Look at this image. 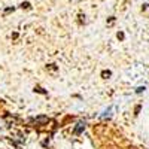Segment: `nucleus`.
<instances>
[{"label": "nucleus", "mask_w": 149, "mask_h": 149, "mask_svg": "<svg viewBox=\"0 0 149 149\" xmlns=\"http://www.w3.org/2000/svg\"><path fill=\"white\" fill-rule=\"evenodd\" d=\"M79 22H85V15H82V14H79Z\"/></svg>", "instance_id": "nucleus-9"}, {"label": "nucleus", "mask_w": 149, "mask_h": 149, "mask_svg": "<svg viewBox=\"0 0 149 149\" xmlns=\"http://www.w3.org/2000/svg\"><path fill=\"white\" fill-rule=\"evenodd\" d=\"M46 69H48V70H49V72H52V73H55V72H57V70H58V69H57V66H55V64H48V66H46Z\"/></svg>", "instance_id": "nucleus-4"}, {"label": "nucleus", "mask_w": 149, "mask_h": 149, "mask_svg": "<svg viewBox=\"0 0 149 149\" xmlns=\"http://www.w3.org/2000/svg\"><path fill=\"white\" fill-rule=\"evenodd\" d=\"M49 118L48 116H37L34 119H31V124H36V125H43V124H48Z\"/></svg>", "instance_id": "nucleus-1"}, {"label": "nucleus", "mask_w": 149, "mask_h": 149, "mask_svg": "<svg viewBox=\"0 0 149 149\" xmlns=\"http://www.w3.org/2000/svg\"><path fill=\"white\" fill-rule=\"evenodd\" d=\"M110 76H112V72H110V70H103V72H102V78H103V79H109Z\"/></svg>", "instance_id": "nucleus-3"}, {"label": "nucleus", "mask_w": 149, "mask_h": 149, "mask_svg": "<svg viewBox=\"0 0 149 149\" xmlns=\"http://www.w3.org/2000/svg\"><path fill=\"white\" fill-rule=\"evenodd\" d=\"M12 10H14V8H8V9L5 10V14H9V12H12Z\"/></svg>", "instance_id": "nucleus-12"}, {"label": "nucleus", "mask_w": 149, "mask_h": 149, "mask_svg": "<svg viewBox=\"0 0 149 149\" xmlns=\"http://www.w3.org/2000/svg\"><path fill=\"white\" fill-rule=\"evenodd\" d=\"M84 128H85V122H79L78 125H76V128H74V134H81L82 131H84Z\"/></svg>", "instance_id": "nucleus-2"}, {"label": "nucleus", "mask_w": 149, "mask_h": 149, "mask_svg": "<svg viewBox=\"0 0 149 149\" xmlns=\"http://www.w3.org/2000/svg\"><path fill=\"white\" fill-rule=\"evenodd\" d=\"M142 91H145V86H139V88L136 90V93H139V94H140Z\"/></svg>", "instance_id": "nucleus-11"}, {"label": "nucleus", "mask_w": 149, "mask_h": 149, "mask_svg": "<svg viewBox=\"0 0 149 149\" xmlns=\"http://www.w3.org/2000/svg\"><path fill=\"white\" fill-rule=\"evenodd\" d=\"M116 37H118V39H119V40H124V37H125V34H124L122 31H118V34H116Z\"/></svg>", "instance_id": "nucleus-8"}, {"label": "nucleus", "mask_w": 149, "mask_h": 149, "mask_svg": "<svg viewBox=\"0 0 149 149\" xmlns=\"http://www.w3.org/2000/svg\"><path fill=\"white\" fill-rule=\"evenodd\" d=\"M139 112H140V106H136V109H134V115H139Z\"/></svg>", "instance_id": "nucleus-10"}, {"label": "nucleus", "mask_w": 149, "mask_h": 149, "mask_svg": "<svg viewBox=\"0 0 149 149\" xmlns=\"http://www.w3.org/2000/svg\"><path fill=\"white\" fill-rule=\"evenodd\" d=\"M115 17H110L109 19H107V27H112V26H113V24H115Z\"/></svg>", "instance_id": "nucleus-5"}, {"label": "nucleus", "mask_w": 149, "mask_h": 149, "mask_svg": "<svg viewBox=\"0 0 149 149\" xmlns=\"http://www.w3.org/2000/svg\"><path fill=\"white\" fill-rule=\"evenodd\" d=\"M21 8H22V9H30L31 5H30L29 2H22V3H21Z\"/></svg>", "instance_id": "nucleus-7"}, {"label": "nucleus", "mask_w": 149, "mask_h": 149, "mask_svg": "<svg viewBox=\"0 0 149 149\" xmlns=\"http://www.w3.org/2000/svg\"><path fill=\"white\" fill-rule=\"evenodd\" d=\"M34 91L39 93V94H46V91H45L43 88H40V86H34Z\"/></svg>", "instance_id": "nucleus-6"}]
</instances>
